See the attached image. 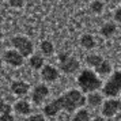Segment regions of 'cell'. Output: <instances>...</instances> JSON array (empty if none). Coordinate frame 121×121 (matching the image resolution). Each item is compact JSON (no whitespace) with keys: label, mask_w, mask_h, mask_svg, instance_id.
<instances>
[{"label":"cell","mask_w":121,"mask_h":121,"mask_svg":"<svg viewBox=\"0 0 121 121\" xmlns=\"http://www.w3.org/2000/svg\"><path fill=\"white\" fill-rule=\"evenodd\" d=\"M84 101L86 99H84L82 93H79L76 90H71L64 95H61L60 98H57L55 102L59 105L60 109H64L67 112H73L75 109L80 108L84 104Z\"/></svg>","instance_id":"6da1fadb"},{"label":"cell","mask_w":121,"mask_h":121,"mask_svg":"<svg viewBox=\"0 0 121 121\" xmlns=\"http://www.w3.org/2000/svg\"><path fill=\"white\" fill-rule=\"evenodd\" d=\"M78 83L84 93H93L97 88L101 87V80L95 75V72L90 69H84L78 78Z\"/></svg>","instance_id":"7a4b0ae2"},{"label":"cell","mask_w":121,"mask_h":121,"mask_svg":"<svg viewBox=\"0 0 121 121\" xmlns=\"http://www.w3.org/2000/svg\"><path fill=\"white\" fill-rule=\"evenodd\" d=\"M121 91V71H117L113 73L108 83L104 87V94L108 97H116Z\"/></svg>","instance_id":"3957f363"},{"label":"cell","mask_w":121,"mask_h":121,"mask_svg":"<svg viewBox=\"0 0 121 121\" xmlns=\"http://www.w3.org/2000/svg\"><path fill=\"white\" fill-rule=\"evenodd\" d=\"M59 60H60V68L63 72L65 73H72L79 68V61L73 59L67 53H60L59 55Z\"/></svg>","instance_id":"277c9868"},{"label":"cell","mask_w":121,"mask_h":121,"mask_svg":"<svg viewBox=\"0 0 121 121\" xmlns=\"http://www.w3.org/2000/svg\"><path fill=\"white\" fill-rule=\"evenodd\" d=\"M12 45L17 48V50L22 56H29L33 52V44L26 37H14L12 38Z\"/></svg>","instance_id":"5b68a950"},{"label":"cell","mask_w":121,"mask_h":121,"mask_svg":"<svg viewBox=\"0 0 121 121\" xmlns=\"http://www.w3.org/2000/svg\"><path fill=\"white\" fill-rule=\"evenodd\" d=\"M6 61L12 67H21L23 64V56L18 50H7L4 55Z\"/></svg>","instance_id":"8992f818"},{"label":"cell","mask_w":121,"mask_h":121,"mask_svg":"<svg viewBox=\"0 0 121 121\" xmlns=\"http://www.w3.org/2000/svg\"><path fill=\"white\" fill-rule=\"evenodd\" d=\"M121 108V104L117 101V99H109L104 104V108H102V113L104 116H108V117H112L114 116Z\"/></svg>","instance_id":"52a82bcc"},{"label":"cell","mask_w":121,"mask_h":121,"mask_svg":"<svg viewBox=\"0 0 121 121\" xmlns=\"http://www.w3.org/2000/svg\"><path fill=\"white\" fill-rule=\"evenodd\" d=\"M48 94H49V90H48L46 86H42V84L37 86V87L34 88V93H33V101L35 104H41L48 97Z\"/></svg>","instance_id":"ba28073f"},{"label":"cell","mask_w":121,"mask_h":121,"mask_svg":"<svg viewBox=\"0 0 121 121\" xmlns=\"http://www.w3.org/2000/svg\"><path fill=\"white\" fill-rule=\"evenodd\" d=\"M41 75H42V79H44V80H46V82H53V80H56V79L59 78V71L56 69L55 67L46 65V67L42 68Z\"/></svg>","instance_id":"9c48e42d"},{"label":"cell","mask_w":121,"mask_h":121,"mask_svg":"<svg viewBox=\"0 0 121 121\" xmlns=\"http://www.w3.org/2000/svg\"><path fill=\"white\" fill-rule=\"evenodd\" d=\"M11 90H12V93L17 94V95H25V94L27 93L29 86L23 82H15V83H12Z\"/></svg>","instance_id":"30bf717a"},{"label":"cell","mask_w":121,"mask_h":121,"mask_svg":"<svg viewBox=\"0 0 121 121\" xmlns=\"http://www.w3.org/2000/svg\"><path fill=\"white\" fill-rule=\"evenodd\" d=\"M116 33V25L113 22H108L105 23L104 26L101 27V34L104 37H112Z\"/></svg>","instance_id":"8fae6325"},{"label":"cell","mask_w":121,"mask_h":121,"mask_svg":"<svg viewBox=\"0 0 121 121\" xmlns=\"http://www.w3.org/2000/svg\"><path fill=\"white\" fill-rule=\"evenodd\" d=\"M80 44L86 49H93L94 46H95V39H94V37L91 34H84V35H82V38H80Z\"/></svg>","instance_id":"7c38bea8"},{"label":"cell","mask_w":121,"mask_h":121,"mask_svg":"<svg viewBox=\"0 0 121 121\" xmlns=\"http://www.w3.org/2000/svg\"><path fill=\"white\" fill-rule=\"evenodd\" d=\"M102 61H104V59L99 55H90V56L86 57V63H87L90 67H94V68H97Z\"/></svg>","instance_id":"4fadbf2b"},{"label":"cell","mask_w":121,"mask_h":121,"mask_svg":"<svg viewBox=\"0 0 121 121\" xmlns=\"http://www.w3.org/2000/svg\"><path fill=\"white\" fill-rule=\"evenodd\" d=\"M59 110H60V108H59V105L56 104L55 101L52 102V104H49V105H46L45 106V109H44V112H45V114L46 116H56L57 113H59Z\"/></svg>","instance_id":"5bb4252c"},{"label":"cell","mask_w":121,"mask_h":121,"mask_svg":"<svg viewBox=\"0 0 121 121\" xmlns=\"http://www.w3.org/2000/svg\"><path fill=\"white\" fill-rule=\"evenodd\" d=\"M110 71H112V65L109 64V61H106V60H104L97 67V72H98L99 75H108Z\"/></svg>","instance_id":"9a60e30c"},{"label":"cell","mask_w":121,"mask_h":121,"mask_svg":"<svg viewBox=\"0 0 121 121\" xmlns=\"http://www.w3.org/2000/svg\"><path fill=\"white\" fill-rule=\"evenodd\" d=\"M30 65H31V68H34V69H38V68H41V67L44 65V59L41 57V56L35 55L33 56L31 59H30Z\"/></svg>","instance_id":"2e32d148"},{"label":"cell","mask_w":121,"mask_h":121,"mask_svg":"<svg viewBox=\"0 0 121 121\" xmlns=\"http://www.w3.org/2000/svg\"><path fill=\"white\" fill-rule=\"evenodd\" d=\"M41 50H42V53H44V55L50 56L52 53H53V50H55L53 44H52V42H49V41H44V42L41 44Z\"/></svg>","instance_id":"e0dca14e"},{"label":"cell","mask_w":121,"mask_h":121,"mask_svg":"<svg viewBox=\"0 0 121 121\" xmlns=\"http://www.w3.org/2000/svg\"><path fill=\"white\" fill-rule=\"evenodd\" d=\"M87 102L91 106H98V105H101V102H102V97L99 95V94H90L87 98Z\"/></svg>","instance_id":"ac0fdd59"},{"label":"cell","mask_w":121,"mask_h":121,"mask_svg":"<svg viewBox=\"0 0 121 121\" xmlns=\"http://www.w3.org/2000/svg\"><path fill=\"white\" fill-rule=\"evenodd\" d=\"M104 7L105 6L101 0H94L93 3H91V6H90V8H91V11L94 14H101V12L104 11Z\"/></svg>","instance_id":"d6986e66"},{"label":"cell","mask_w":121,"mask_h":121,"mask_svg":"<svg viewBox=\"0 0 121 121\" xmlns=\"http://www.w3.org/2000/svg\"><path fill=\"white\" fill-rule=\"evenodd\" d=\"M15 109H17L18 113H22V114H27L30 113V106H29L27 102H18L17 106H15Z\"/></svg>","instance_id":"ffe728a7"},{"label":"cell","mask_w":121,"mask_h":121,"mask_svg":"<svg viewBox=\"0 0 121 121\" xmlns=\"http://www.w3.org/2000/svg\"><path fill=\"white\" fill-rule=\"evenodd\" d=\"M73 121H90V114L87 110H79L76 116L73 117Z\"/></svg>","instance_id":"44dd1931"},{"label":"cell","mask_w":121,"mask_h":121,"mask_svg":"<svg viewBox=\"0 0 121 121\" xmlns=\"http://www.w3.org/2000/svg\"><path fill=\"white\" fill-rule=\"evenodd\" d=\"M8 4H10L11 7L19 8V7L23 6V0H8Z\"/></svg>","instance_id":"7402d4cb"},{"label":"cell","mask_w":121,"mask_h":121,"mask_svg":"<svg viewBox=\"0 0 121 121\" xmlns=\"http://www.w3.org/2000/svg\"><path fill=\"white\" fill-rule=\"evenodd\" d=\"M114 21L121 25V7H118V8L114 11Z\"/></svg>","instance_id":"603a6c76"},{"label":"cell","mask_w":121,"mask_h":121,"mask_svg":"<svg viewBox=\"0 0 121 121\" xmlns=\"http://www.w3.org/2000/svg\"><path fill=\"white\" fill-rule=\"evenodd\" d=\"M0 121H14V118L10 113H4L3 116H0Z\"/></svg>","instance_id":"cb8c5ba5"},{"label":"cell","mask_w":121,"mask_h":121,"mask_svg":"<svg viewBox=\"0 0 121 121\" xmlns=\"http://www.w3.org/2000/svg\"><path fill=\"white\" fill-rule=\"evenodd\" d=\"M29 121H45L44 120V117H42V116H31V117H30V118H29Z\"/></svg>","instance_id":"d4e9b609"},{"label":"cell","mask_w":121,"mask_h":121,"mask_svg":"<svg viewBox=\"0 0 121 121\" xmlns=\"http://www.w3.org/2000/svg\"><path fill=\"white\" fill-rule=\"evenodd\" d=\"M94 121H105V120H104V118H101V117H97Z\"/></svg>","instance_id":"484cf974"},{"label":"cell","mask_w":121,"mask_h":121,"mask_svg":"<svg viewBox=\"0 0 121 121\" xmlns=\"http://www.w3.org/2000/svg\"><path fill=\"white\" fill-rule=\"evenodd\" d=\"M3 105H4V104H3V99H1V97H0V108H1Z\"/></svg>","instance_id":"4316f807"},{"label":"cell","mask_w":121,"mask_h":121,"mask_svg":"<svg viewBox=\"0 0 121 121\" xmlns=\"http://www.w3.org/2000/svg\"><path fill=\"white\" fill-rule=\"evenodd\" d=\"M1 35H3V34H1V30H0V38H1Z\"/></svg>","instance_id":"83f0119b"},{"label":"cell","mask_w":121,"mask_h":121,"mask_svg":"<svg viewBox=\"0 0 121 121\" xmlns=\"http://www.w3.org/2000/svg\"><path fill=\"white\" fill-rule=\"evenodd\" d=\"M0 69H1V60H0Z\"/></svg>","instance_id":"f1b7e54d"},{"label":"cell","mask_w":121,"mask_h":121,"mask_svg":"<svg viewBox=\"0 0 121 121\" xmlns=\"http://www.w3.org/2000/svg\"><path fill=\"white\" fill-rule=\"evenodd\" d=\"M120 39H121V34H120Z\"/></svg>","instance_id":"f546056e"},{"label":"cell","mask_w":121,"mask_h":121,"mask_svg":"<svg viewBox=\"0 0 121 121\" xmlns=\"http://www.w3.org/2000/svg\"><path fill=\"white\" fill-rule=\"evenodd\" d=\"M7 1H8V0H7Z\"/></svg>","instance_id":"4dcf8cb0"},{"label":"cell","mask_w":121,"mask_h":121,"mask_svg":"<svg viewBox=\"0 0 121 121\" xmlns=\"http://www.w3.org/2000/svg\"><path fill=\"white\" fill-rule=\"evenodd\" d=\"M120 56H121V55H120Z\"/></svg>","instance_id":"1f68e13d"}]
</instances>
